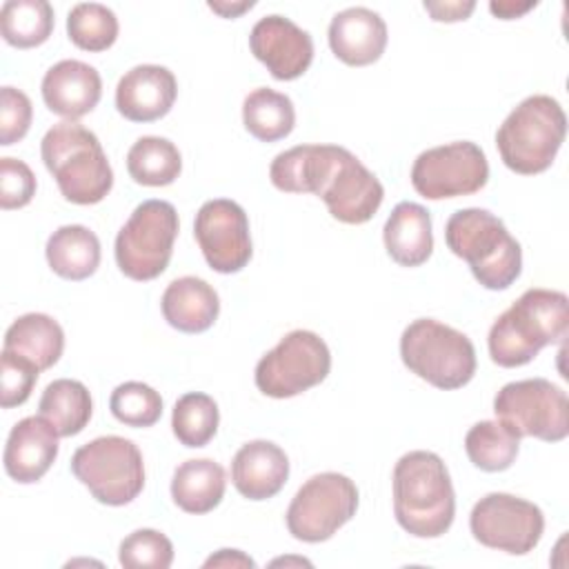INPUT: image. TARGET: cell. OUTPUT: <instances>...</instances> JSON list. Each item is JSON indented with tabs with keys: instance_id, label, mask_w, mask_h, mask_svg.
<instances>
[{
	"instance_id": "5",
	"label": "cell",
	"mask_w": 569,
	"mask_h": 569,
	"mask_svg": "<svg viewBox=\"0 0 569 569\" xmlns=\"http://www.w3.org/2000/svg\"><path fill=\"white\" fill-rule=\"evenodd\" d=\"M567 136V116L551 96L525 98L498 127L496 147L507 169L520 176L547 171Z\"/></svg>"
},
{
	"instance_id": "28",
	"label": "cell",
	"mask_w": 569,
	"mask_h": 569,
	"mask_svg": "<svg viewBox=\"0 0 569 569\" xmlns=\"http://www.w3.org/2000/svg\"><path fill=\"white\" fill-rule=\"evenodd\" d=\"M242 122L256 140L276 142L293 131L296 109L289 96L269 87H260L244 98Z\"/></svg>"
},
{
	"instance_id": "33",
	"label": "cell",
	"mask_w": 569,
	"mask_h": 569,
	"mask_svg": "<svg viewBox=\"0 0 569 569\" xmlns=\"http://www.w3.org/2000/svg\"><path fill=\"white\" fill-rule=\"evenodd\" d=\"M67 33L78 49L107 51L118 38V18L100 2H80L67 16Z\"/></svg>"
},
{
	"instance_id": "27",
	"label": "cell",
	"mask_w": 569,
	"mask_h": 569,
	"mask_svg": "<svg viewBox=\"0 0 569 569\" xmlns=\"http://www.w3.org/2000/svg\"><path fill=\"white\" fill-rule=\"evenodd\" d=\"M38 409L62 438H69L89 425L93 402L89 389L80 380L58 378L44 387Z\"/></svg>"
},
{
	"instance_id": "40",
	"label": "cell",
	"mask_w": 569,
	"mask_h": 569,
	"mask_svg": "<svg viewBox=\"0 0 569 569\" xmlns=\"http://www.w3.org/2000/svg\"><path fill=\"white\" fill-rule=\"evenodd\" d=\"M204 567H256V562L238 549H220L204 560Z\"/></svg>"
},
{
	"instance_id": "10",
	"label": "cell",
	"mask_w": 569,
	"mask_h": 569,
	"mask_svg": "<svg viewBox=\"0 0 569 569\" xmlns=\"http://www.w3.org/2000/svg\"><path fill=\"white\" fill-rule=\"evenodd\" d=\"M331 369L327 342L307 329L289 331L256 365V387L269 398H293L320 385Z\"/></svg>"
},
{
	"instance_id": "35",
	"label": "cell",
	"mask_w": 569,
	"mask_h": 569,
	"mask_svg": "<svg viewBox=\"0 0 569 569\" xmlns=\"http://www.w3.org/2000/svg\"><path fill=\"white\" fill-rule=\"evenodd\" d=\"M118 560L129 569H167L173 562V545L156 529H136L120 542Z\"/></svg>"
},
{
	"instance_id": "15",
	"label": "cell",
	"mask_w": 569,
	"mask_h": 569,
	"mask_svg": "<svg viewBox=\"0 0 569 569\" xmlns=\"http://www.w3.org/2000/svg\"><path fill=\"white\" fill-rule=\"evenodd\" d=\"M193 236L207 264L218 273H238L251 260L249 218L233 200H207L196 213Z\"/></svg>"
},
{
	"instance_id": "1",
	"label": "cell",
	"mask_w": 569,
	"mask_h": 569,
	"mask_svg": "<svg viewBox=\"0 0 569 569\" xmlns=\"http://www.w3.org/2000/svg\"><path fill=\"white\" fill-rule=\"evenodd\" d=\"M569 300L562 291L527 289L489 329V356L498 367H522L547 345L565 342Z\"/></svg>"
},
{
	"instance_id": "3",
	"label": "cell",
	"mask_w": 569,
	"mask_h": 569,
	"mask_svg": "<svg viewBox=\"0 0 569 569\" xmlns=\"http://www.w3.org/2000/svg\"><path fill=\"white\" fill-rule=\"evenodd\" d=\"M445 242L453 256L469 264L473 278L485 289L502 291L520 278V242L487 209L469 207L451 213L445 224Z\"/></svg>"
},
{
	"instance_id": "39",
	"label": "cell",
	"mask_w": 569,
	"mask_h": 569,
	"mask_svg": "<svg viewBox=\"0 0 569 569\" xmlns=\"http://www.w3.org/2000/svg\"><path fill=\"white\" fill-rule=\"evenodd\" d=\"M476 2H425V11L436 22H460L471 16Z\"/></svg>"
},
{
	"instance_id": "12",
	"label": "cell",
	"mask_w": 569,
	"mask_h": 569,
	"mask_svg": "<svg viewBox=\"0 0 569 569\" xmlns=\"http://www.w3.org/2000/svg\"><path fill=\"white\" fill-rule=\"evenodd\" d=\"M313 196L322 198L329 213L345 224L369 222L382 204V182L345 147L325 144Z\"/></svg>"
},
{
	"instance_id": "26",
	"label": "cell",
	"mask_w": 569,
	"mask_h": 569,
	"mask_svg": "<svg viewBox=\"0 0 569 569\" xmlns=\"http://www.w3.org/2000/svg\"><path fill=\"white\" fill-rule=\"evenodd\" d=\"M2 349L31 360L40 371H44L60 360L64 331L47 313H24L7 329Z\"/></svg>"
},
{
	"instance_id": "7",
	"label": "cell",
	"mask_w": 569,
	"mask_h": 569,
	"mask_svg": "<svg viewBox=\"0 0 569 569\" xmlns=\"http://www.w3.org/2000/svg\"><path fill=\"white\" fill-rule=\"evenodd\" d=\"M71 473L109 507L129 505L144 487L142 453L133 440L122 436H100L76 449Z\"/></svg>"
},
{
	"instance_id": "22",
	"label": "cell",
	"mask_w": 569,
	"mask_h": 569,
	"mask_svg": "<svg viewBox=\"0 0 569 569\" xmlns=\"http://www.w3.org/2000/svg\"><path fill=\"white\" fill-rule=\"evenodd\" d=\"M160 307L164 320L173 329L182 333H202L216 322L220 313V298L207 280L182 276L167 284Z\"/></svg>"
},
{
	"instance_id": "16",
	"label": "cell",
	"mask_w": 569,
	"mask_h": 569,
	"mask_svg": "<svg viewBox=\"0 0 569 569\" xmlns=\"http://www.w3.org/2000/svg\"><path fill=\"white\" fill-rule=\"evenodd\" d=\"M249 49L276 80L300 78L313 60V40L284 16L260 18L249 33Z\"/></svg>"
},
{
	"instance_id": "25",
	"label": "cell",
	"mask_w": 569,
	"mask_h": 569,
	"mask_svg": "<svg viewBox=\"0 0 569 569\" xmlns=\"http://www.w3.org/2000/svg\"><path fill=\"white\" fill-rule=\"evenodd\" d=\"M227 489L224 469L211 458L184 460L171 480V498L187 513H209L213 511Z\"/></svg>"
},
{
	"instance_id": "9",
	"label": "cell",
	"mask_w": 569,
	"mask_h": 569,
	"mask_svg": "<svg viewBox=\"0 0 569 569\" xmlns=\"http://www.w3.org/2000/svg\"><path fill=\"white\" fill-rule=\"evenodd\" d=\"M493 411L518 438L560 442L569 433L567 393L547 378L507 382L493 398Z\"/></svg>"
},
{
	"instance_id": "42",
	"label": "cell",
	"mask_w": 569,
	"mask_h": 569,
	"mask_svg": "<svg viewBox=\"0 0 569 569\" xmlns=\"http://www.w3.org/2000/svg\"><path fill=\"white\" fill-rule=\"evenodd\" d=\"M251 7H253L251 0L249 2H209V9L220 13L222 18H236V16H240L242 11H247Z\"/></svg>"
},
{
	"instance_id": "38",
	"label": "cell",
	"mask_w": 569,
	"mask_h": 569,
	"mask_svg": "<svg viewBox=\"0 0 569 569\" xmlns=\"http://www.w3.org/2000/svg\"><path fill=\"white\" fill-rule=\"evenodd\" d=\"M36 196V176L18 158H0V207L20 209Z\"/></svg>"
},
{
	"instance_id": "30",
	"label": "cell",
	"mask_w": 569,
	"mask_h": 569,
	"mask_svg": "<svg viewBox=\"0 0 569 569\" xmlns=\"http://www.w3.org/2000/svg\"><path fill=\"white\" fill-rule=\"evenodd\" d=\"M53 7L47 0H7L0 9V33L16 49L40 47L53 31Z\"/></svg>"
},
{
	"instance_id": "13",
	"label": "cell",
	"mask_w": 569,
	"mask_h": 569,
	"mask_svg": "<svg viewBox=\"0 0 569 569\" xmlns=\"http://www.w3.org/2000/svg\"><path fill=\"white\" fill-rule=\"evenodd\" d=\"M489 180L485 151L471 140H458L422 151L411 167V184L427 200L471 196Z\"/></svg>"
},
{
	"instance_id": "34",
	"label": "cell",
	"mask_w": 569,
	"mask_h": 569,
	"mask_svg": "<svg viewBox=\"0 0 569 569\" xmlns=\"http://www.w3.org/2000/svg\"><path fill=\"white\" fill-rule=\"evenodd\" d=\"M109 409L127 427H151L162 416V398L153 387L129 380L111 391Z\"/></svg>"
},
{
	"instance_id": "20",
	"label": "cell",
	"mask_w": 569,
	"mask_h": 569,
	"mask_svg": "<svg viewBox=\"0 0 569 569\" xmlns=\"http://www.w3.org/2000/svg\"><path fill=\"white\" fill-rule=\"evenodd\" d=\"M102 96V80L96 67L82 60H60L42 78V100L49 111L78 120L96 109Z\"/></svg>"
},
{
	"instance_id": "37",
	"label": "cell",
	"mask_w": 569,
	"mask_h": 569,
	"mask_svg": "<svg viewBox=\"0 0 569 569\" xmlns=\"http://www.w3.org/2000/svg\"><path fill=\"white\" fill-rule=\"evenodd\" d=\"M33 107L27 93L16 87L0 89V144L9 147L22 140L31 127Z\"/></svg>"
},
{
	"instance_id": "2",
	"label": "cell",
	"mask_w": 569,
	"mask_h": 569,
	"mask_svg": "<svg viewBox=\"0 0 569 569\" xmlns=\"http://www.w3.org/2000/svg\"><path fill=\"white\" fill-rule=\"evenodd\" d=\"M393 516L416 538H440L456 516V493L442 458L409 451L393 467Z\"/></svg>"
},
{
	"instance_id": "14",
	"label": "cell",
	"mask_w": 569,
	"mask_h": 569,
	"mask_svg": "<svg viewBox=\"0 0 569 569\" xmlns=\"http://www.w3.org/2000/svg\"><path fill=\"white\" fill-rule=\"evenodd\" d=\"M469 529L489 549L525 556L540 542L545 516L538 505L525 498L493 491L473 505Z\"/></svg>"
},
{
	"instance_id": "4",
	"label": "cell",
	"mask_w": 569,
	"mask_h": 569,
	"mask_svg": "<svg viewBox=\"0 0 569 569\" xmlns=\"http://www.w3.org/2000/svg\"><path fill=\"white\" fill-rule=\"evenodd\" d=\"M40 153L60 193L73 204H96L113 187V171L98 136L76 120L53 124L40 142Z\"/></svg>"
},
{
	"instance_id": "6",
	"label": "cell",
	"mask_w": 569,
	"mask_h": 569,
	"mask_svg": "<svg viewBox=\"0 0 569 569\" xmlns=\"http://www.w3.org/2000/svg\"><path fill=\"white\" fill-rule=\"evenodd\" d=\"M400 358L411 373L445 391L465 387L476 373L473 342L433 318H418L405 327Z\"/></svg>"
},
{
	"instance_id": "32",
	"label": "cell",
	"mask_w": 569,
	"mask_h": 569,
	"mask_svg": "<svg viewBox=\"0 0 569 569\" xmlns=\"http://www.w3.org/2000/svg\"><path fill=\"white\" fill-rule=\"evenodd\" d=\"M220 411L211 396L200 391H189L180 396L173 405L171 427L180 445L189 449L204 447L218 431Z\"/></svg>"
},
{
	"instance_id": "23",
	"label": "cell",
	"mask_w": 569,
	"mask_h": 569,
	"mask_svg": "<svg viewBox=\"0 0 569 569\" xmlns=\"http://www.w3.org/2000/svg\"><path fill=\"white\" fill-rule=\"evenodd\" d=\"M385 249L400 267H420L433 251L431 216L418 202H398L382 229Z\"/></svg>"
},
{
	"instance_id": "8",
	"label": "cell",
	"mask_w": 569,
	"mask_h": 569,
	"mask_svg": "<svg viewBox=\"0 0 569 569\" xmlns=\"http://www.w3.org/2000/svg\"><path fill=\"white\" fill-rule=\"evenodd\" d=\"M178 227V211L171 202H140L116 236L118 269L140 282L158 278L171 260Z\"/></svg>"
},
{
	"instance_id": "17",
	"label": "cell",
	"mask_w": 569,
	"mask_h": 569,
	"mask_svg": "<svg viewBox=\"0 0 569 569\" xmlns=\"http://www.w3.org/2000/svg\"><path fill=\"white\" fill-rule=\"evenodd\" d=\"M60 433L44 416H27L18 420L4 445V471L20 485L40 480L58 458Z\"/></svg>"
},
{
	"instance_id": "18",
	"label": "cell",
	"mask_w": 569,
	"mask_h": 569,
	"mask_svg": "<svg viewBox=\"0 0 569 569\" xmlns=\"http://www.w3.org/2000/svg\"><path fill=\"white\" fill-rule=\"evenodd\" d=\"M176 96L178 82L167 67L138 64L120 78L116 109L131 122H153L171 111Z\"/></svg>"
},
{
	"instance_id": "29",
	"label": "cell",
	"mask_w": 569,
	"mask_h": 569,
	"mask_svg": "<svg viewBox=\"0 0 569 569\" xmlns=\"http://www.w3.org/2000/svg\"><path fill=\"white\" fill-rule=\"evenodd\" d=\"M129 176L144 187H167L182 171V156L178 147L160 136L138 138L127 153Z\"/></svg>"
},
{
	"instance_id": "24",
	"label": "cell",
	"mask_w": 569,
	"mask_h": 569,
	"mask_svg": "<svg viewBox=\"0 0 569 569\" xmlns=\"http://www.w3.org/2000/svg\"><path fill=\"white\" fill-rule=\"evenodd\" d=\"M44 253L53 273L64 280H84L100 264V240L84 224H64L49 236Z\"/></svg>"
},
{
	"instance_id": "19",
	"label": "cell",
	"mask_w": 569,
	"mask_h": 569,
	"mask_svg": "<svg viewBox=\"0 0 569 569\" xmlns=\"http://www.w3.org/2000/svg\"><path fill=\"white\" fill-rule=\"evenodd\" d=\"M387 38L385 20L367 7L342 9L329 22V47L349 67H367L380 60Z\"/></svg>"
},
{
	"instance_id": "41",
	"label": "cell",
	"mask_w": 569,
	"mask_h": 569,
	"mask_svg": "<svg viewBox=\"0 0 569 569\" xmlns=\"http://www.w3.org/2000/svg\"><path fill=\"white\" fill-rule=\"evenodd\" d=\"M536 2H511V0H502V2H489V11L493 16H498L500 20H513L520 18L522 13H527L529 9H533Z\"/></svg>"
},
{
	"instance_id": "21",
	"label": "cell",
	"mask_w": 569,
	"mask_h": 569,
	"mask_svg": "<svg viewBox=\"0 0 569 569\" xmlns=\"http://www.w3.org/2000/svg\"><path fill=\"white\" fill-rule=\"evenodd\" d=\"M289 478V458L271 440L242 445L231 460V482L249 500L273 498Z\"/></svg>"
},
{
	"instance_id": "31",
	"label": "cell",
	"mask_w": 569,
	"mask_h": 569,
	"mask_svg": "<svg viewBox=\"0 0 569 569\" xmlns=\"http://www.w3.org/2000/svg\"><path fill=\"white\" fill-rule=\"evenodd\" d=\"M520 449V438L500 420L476 422L465 436V451L473 467L496 473L509 469Z\"/></svg>"
},
{
	"instance_id": "11",
	"label": "cell",
	"mask_w": 569,
	"mask_h": 569,
	"mask_svg": "<svg viewBox=\"0 0 569 569\" xmlns=\"http://www.w3.org/2000/svg\"><path fill=\"white\" fill-rule=\"evenodd\" d=\"M358 509V487L351 478L325 471L311 476L287 509V529L296 540L322 542L347 525Z\"/></svg>"
},
{
	"instance_id": "36",
	"label": "cell",
	"mask_w": 569,
	"mask_h": 569,
	"mask_svg": "<svg viewBox=\"0 0 569 569\" xmlns=\"http://www.w3.org/2000/svg\"><path fill=\"white\" fill-rule=\"evenodd\" d=\"M38 373H40V369L31 360L2 349V356H0V405H2V409H11V407L27 402V398L31 396V389L38 380Z\"/></svg>"
}]
</instances>
